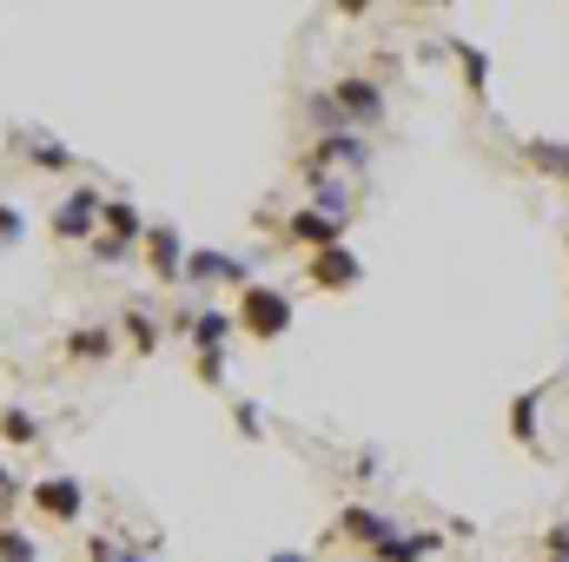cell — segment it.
Returning <instances> with one entry per match:
<instances>
[{
  "instance_id": "1",
  "label": "cell",
  "mask_w": 569,
  "mask_h": 562,
  "mask_svg": "<svg viewBox=\"0 0 569 562\" xmlns=\"http://www.w3.org/2000/svg\"><path fill=\"white\" fill-rule=\"evenodd\" d=\"M325 100H331L338 127H351V133H365V140L391 120V93H385L378 73H338V80L325 87Z\"/></svg>"
},
{
  "instance_id": "2",
  "label": "cell",
  "mask_w": 569,
  "mask_h": 562,
  "mask_svg": "<svg viewBox=\"0 0 569 562\" xmlns=\"http://www.w3.org/2000/svg\"><path fill=\"white\" fill-rule=\"evenodd\" d=\"M291 324H298V304L284 298L279 284H246V291L232 298V331L252 338V344H279Z\"/></svg>"
},
{
  "instance_id": "3",
  "label": "cell",
  "mask_w": 569,
  "mask_h": 562,
  "mask_svg": "<svg viewBox=\"0 0 569 562\" xmlns=\"http://www.w3.org/2000/svg\"><path fill=\"white\" fill-rule=\"evenodd\" d=\"M212 284H226L232 298L246 291V284H259L252 279V259H239V252H212V245H186V272H179V291H212Z\"/></svg>"
},
{
  "instance_id": "4",
  "label": "cell",
  "mask_w": 569,
  "mask_h": 562,
  "mask_svg": "<svg viewBox=\"0 0 569 562\" xmlns=\"http://www.w3.org/2000/svg\"><path fill=\"white\" fill-rule=\"evenodd\" d=\"M100 212H107V192L80 179L73 192L53 199V219H47V225H53L60 245H93V239H100Z\"/></svg>"
},
{
  "instance_id": "5",
  "label": "cell",
  "mask_w": 569,
  "mask_h": 562,
  "mask_svg": "<svg viewBox=\"0 0 569 562\" xmlns=\"http://www.w3.org/2000/svg\"><path fill=\"white\" fill-rule=\"evenodd\" d=\"M27 510H40L47 523H80L87 516V483L73 470H47L27 483Z\"/></svg>"
},
{
  "instance_id": "6",
  "label": "cell",
  "mask_w": 569,
  "mask_h": 562,
  "mask_svg": "<svg viewBox=\"0 0 569 562\" xmlns=\"http://www.w3.org/2000/svg\"><path fill=\"white\" fill-rule=\"evenodd\" d=\"M398 530H405V523H398L391 510H378V503H345V510L331 516V536H338V543H351V550H365V556H371V550H385Z\"/></svg>"
},
{
  "instance_id": "7",
  "label": "cell",
  "mask_w": 569,
  "mask_h": 562,
  "mask_svg": "<svg viewBox=\"0 0 569 562\" xmlns=\"http://www.w3.org/2000/svg\"><path fill=\"white\" fill-rule=\"evenodd\" d=\"M371 165V140L365 133H351V127H331V133H318V145L305 152V172H365Z\"/></svg>"
},
{
  "instance_id": "8",
  "label": "cell",
  "mask_w": 569,
  "mask_h": 562,
  "mask_svg": "<svg viewBox=\"0 0 569 562\" xmlns=\"http://www.w3.org/2000/svg\"><path fill=\"white\" fill-rule=\"evenodd\" d=\"M7 152H13L20 165H33V172H80L73 145L53 140L47 127H13V133H7Z\"/></svg>"
},
{
  "instance_id": "9",
  "label": "cell",
  "mask_w": 569,
  "mask_h": 562,
  "mask_svg": "<svg viewBox=\"0 0 569 562\" xmlns=\"http://www.w3.org/2000/svg\"><path fill=\"white\" fill-rule=\"evenodd\" d=\"M146 272L152 284H166V291H179V272H186V239H179V225H166V219H152L146 225V245H140Z\"/></svg>"
},
{
  "instance_id": "10",
  "label": "cell",
  "mask_w": 569,
  "mask_h": 562,
  "mask_svg": "<svg viewBox=\"0 0 569 562\" xmlns=\"http://www.w3.org/2000/svg\"><path fill=\"white\" fill-rule=\"evenodd\" d=\"M305 185H311V212L318 219H331V225H351V212H358V192H351V179L345 172H305Z\"/></svg>"
},
{
  "instance_id": "11",
  "label": "cell",
  "mask_w": 569,
  "mask_h": 562,
  "mask_svg": "<svg viewBox=\"0 0 569 562\" xmlns=\"http://www.w3.org/2000/svg\"><path fill=\"white\" fill-rule=\"evenodd\" d=\"M305 279L318 284V291H351V284L365 279V259L351 252V245H331V252H311V265H305Z\"/></svg>"
},
{
  "instance_id": "12",
  "label": "cell",
  "mask_w": 569,
  "mask_h": 562,
  "mask_svg": "<svg viewBox=\"0 0 569 562\" xmlns=\"http://www.w3.org/2000/svg\"><path fill=\"white\" fill-rule=\"evenodd\" d=\"M113 351H120V331H113V324H73V331L60 338V358H67V364H87V371L107 364Z\"/></svg>"
},
{
  "instance_id": "13",
  "label": "cell",
  "mask_w": 569,
  "mask_h": 562,
  "mask_svg": "<svg viewBox=\"0 0 569 562\" xmlns=\"http://www.w3.org/2000/svg\"><path fill=\"white\" fill-rule=\"evenodd\" d=\"M146 225H152V219H146L127 192H107V212H100V232H107V239H120V245H133V252H140Z\"/></svg>"
},
{
  "instance_id": "14",
  "label": "cell",
  "mask_w": 569,
  "mask_h": 562,
  "mask_svg": "<svg viewBox=\"0 0 569 562\" xmlns=\"http://www.w3.org/2000/svg\"><path fill=\"white\" fill-rule=\"evenodd\" d=\"M510 443L517 450H543V384L510 398Z\"/></svg>"
},
{
  "instance_id": "15",
  "label": "cell",
  "mask_w": 569,
  "mask_h": 562,
  "mask_svg": "<svg viewBox=\"0 0 569 562\" xmlns=\"http://www.w3.org/2000/svg\"><path fill=\"white\" fill-rule=\"evenodd\" d=\"M284 239L305 245V252H331V245H345V225H331L311 205H298V212H284Z\"/></svg>"
},
{
  "instance_id": "16",
  "label": "cell",
  "mask_w": 569,
  "mask_h": 562,
  "mask_svg": "<svg viewBox=\"0 0 569 562\" xmlns=\"http://www.w3.org/2000/svg\"><path fill=\"white\" fill-rule=\"evenodd\" d=\"M186 344H192V358H226V344H232V311H219V304H199V318H192Z\"/></svg>"
},
{
  "instance_id": "17",
  "label": "cell",
  "mask_w": 569,
  "mask_h": 562,
  "mask_svg": "<svg viewBox=\"0 0 569 562\" xmlns=\"http://www.w3.org/2000/svg\"><path fill=\"white\" fill-rule=\"evenodd\" d=\"M159 338H166V331H159V318L133 298V304L120 311V344H127L133 358H159Z\"/></svg>"
},
{
  "instance_id": "18",
  "label": "cell",
  "mask_w": 569,
  "mask_h": 562,
  "mask_svg": "<svg viewBox=\"0 0 569 562\" xmlns=\"http://www.w3.org/2000/svg\"><path fill=\"white\" fill-rule=\"evenodd\" d=\"M443 53H457V67H463V93H470V100H483V93H490V53H483L477 40H463V33H450V40H443Z\"/></svg>"
},
{
  "instance_id": "19",
  "label": "cell",
  "mask_w": 569,
  "mask_h": 562,
  "mask_svg": "<svg viewBox=\"0 0 569 562\" xmlns=\"http://www.w3.org/2000/svg\"><path fill=\"white\" fill-rule=\"evenodd\" d=\"M437 550H443V536H437V530H398L385 550H371L365 562H430Z\"/></svg>"
},
{
  "instance_id": "20",
  "label": "cell",
  "mask_w": 569,
  "mask_h": 562,
  "mask_svg": "<svg viewBox=\"0 0 569 562\" xmlns=\"http://www.w3.org/2000/svg\"><path fill=\"white\" fill-rule=\"evenodd\" d=\"M0 443L7 450H33L40 443V418L27 404H0Z\"/></svg>"
},
{
  "instance_id": "21",
  "label": "cell",
  "mask_w": 569,
  "mask_h": 562,
  "mask_svg": "<svg viewBox=\"0 0 569 562\" xmlns=\"http://www.w3.org/2000/svg\"><path fill=\"white\" fill-rule=\"evenodd\" d=\"M523 159H530V172L569 185V140H523Z\"/></svg>"
},
{
  "instance_id": "22",
  "label": "cell",
  "mask_w": 569,
  "mask_h": 562,
  "mask_svg": "<svg viewBox=\"0 0 569 562\" xmlns=\"http://www.w3.org/2000/svg\"><path fill=\"white\" fill-rule=\"evenodd\" d=\"M0 562H40V543L20 523H0Z\"/></svg>"
},
{
  "instance_id": "23",
  "label": "cell",
  "mask_w": 569,
  "mask_h": 562,
  "mask_svg": "<svg viewBox=\"0 0 569 562\" xmlns=\"http://www.w3.org/2000/svg\"><path fill=\"white\" fill-rule=\"evenodd\" d=\"M87 562H152V556L133 550V543H120V536H93L87 543Z\"/></svg>"
},
{
  "instance_id": "24",
  "label": "cell",
  "mask_w": 569,
  "mask_h": 562,
  "mask_svg": "<svg viewBox=\"0 0 569 562\" xmlns=\"http://www.w3.org/2000/svg\"><path fill=\"white\" fill-rule=\"evenodd\" d=\"M232 430H239L246 443H259V436H266V418H259V404H252V398H232Z\"/></svg>"
},
{
  "instance_id": "25",
  "label": "cell",
  "mask_w": 569,
  "mask_h": 562,
  "mask_svg": "<svg viewBox=\"0 0 569 562\" xmlns=\"http://www.w3.org/2000/svg\"><path fill=\"white\" fill-rule=\"evenodd\" d=\"M87 252H93V265H127V259H133V245H120V239H107V232H100Z\"/></svg>"
},
{
  "instance_id": "26",
  "label": "cell",
  "mask_w": 569,
  "mask_h": 562,
  "mask_svg": "<svg viewBox=\"0 0 569 562\" xmlns=\"http://www.w3.org/2000/svg\"><path fill=\"white\" fill-rule=\"evenodd\" d=\"M20 239H27V212L0 199V245H20Z\"/></svg>"
},
{
  "instance_id": "27",
  "label": "cell",
  "mask_w": 569,
  "mask_h": 562,
  "mask_svg": "<svg viewBox=\"0 0 569 562\" xmlns=\"http://www.w3.org/2000/svg\"><path fill=\"white\" fill-rule=\"evenodd\" d=\"M13 510H20V476L0 463V523H13Z\"/></svg>"
},
{
  "instance_id": "28",
  "label": "cell",
  "mask_w": 569,
  "mask_h": 562,
  "mask_svg": "<svg viewBox=\"0 0 569 562\" xmlns=\"http://www.w3.org/2000/svg\"><path fill=\"white\" fill-rule=\"evenodd\" d=\"M543 556L569 562V516H557V523H550V530H543Z\"/></svg>"
},
{
  "instance_id": "29",
  "label": "cell",
  "mask_w": 569,
  "mask_h": 562,
  "mask_svg": "<svg viewBox=\"0 0 569 562\" xmlns=\"http://www.w3.org/2000/svg\"><path fill=\"white\" fill-rule=\"evenodd\" d=\"M192 378L199 384H226V358H192Z\"/></svg>"
},
{
  "instance_id": "30",
  "label": "cell",
  "mask_w": 569,
  "mask_h": 562,
  "mask_svg": "<svg viewBox=\"0 0 569 562\" xmlns=\"http://www.w3.org/2000/svg\"><path fill=\"white\" fill-rule=\"evenodd\" d=\"M266 562H311L305 550H279V556H266Z\"/></svg>"
},
{
  "instance_id": "31",
  "label": "cell",
  "mask_w": 569,
  "mask_h": 562,
  "mask_svg": "<svg viewBox=\"0 0 569 562\" xmlns=\"http://www.w3.org/2000/svg\"><path fill=\"white\" fill-rule=\"evenodd\" d=\"M543 562H557V556H543Z\"/></svg>"
}]
</instances>
